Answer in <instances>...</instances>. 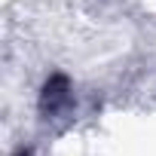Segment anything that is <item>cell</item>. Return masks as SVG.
Here are the masks:
<instances>
[{
    "label": "cell",
    "instance_id": "cell-1",
    "mask_svg": "<svg viewBox=\"0 0 156 156\" xmlns=\"http://www.w3.org/2000/svg\"><path fill=\"white\" fill-rule=\"evenodd\" d=\"M67 101H70V95H67V80H64V76H52V80L46 83V89H43V101H40L43 113L55 116V113H61V110L67 107Z\"/></svg>",
    "mask_w": 156,
    "mask_h": 156
}]
</instances>
